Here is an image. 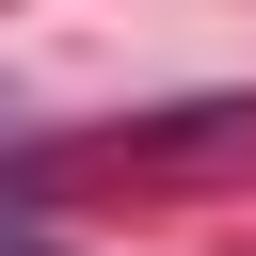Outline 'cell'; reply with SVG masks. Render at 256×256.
<instances>
[{
  "label": "cell",
  "instance_id": "1",
  "mask_svg": "<svg viewBox=\"0 0 256 256\" xmlns=\"http://www.w3.org/2000/svg\"><path fill=\"white\" fill-rule=\"evenodd\" d=\"M0 256H64V240H48V224H0Z\"/></svg>",
  "mask_w": 256,
  "mask_h": 256
}]
</instances>
